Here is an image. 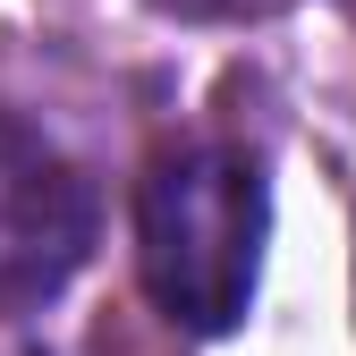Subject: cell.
I'll list each match as a JSON object with an SVG mask.
<instances>
[{"label":"cell","instance_id":"cell-3","mask_svg":"<svg viewBox=\"0 0 356 356\" xmlns=\"http://www.w3.org/2000/svg\"><path fill=\"white\" fill-rule=\"evenodd\" d=\"M170 9H195V17H212V9H238V0H170Z\"/></svg>","mask_w":356,"mask_h":356},{"label":"cell","instance_id":"cell-1","mask_svg":"<svg viewBox=\"0 0 356 356\" xmlns=\"http://www.w3.org/2000/svg\"><path fill=\"white\" fill-rule=\"evenodd\" d=\"M263 229H272L263 170L229 145H178L136 187V272L153 305L195 339L246 323L263 280Z\"/></svg>","mask_w":356,"mask_h":356},{"label":"cell","instance_id":"cell-2","mask_svg":"<svg viewBox=\"0 0 356 356\" xmlns=\"http://www.w3.org/2000/svg\"><path fill=\"white\" fill-rule=\"evenodd\" d=\"M94 254V187L0 111V314H34Z\"/></svg>","mask_w":356,"mask_h":356},{"label":"cell","instance_id":"cell-4","mask_svg":"<svg viewBox=\"0 0 356 356\" xmlns=\"http://www.w3.org/2000/svg\"><path fill=\"white\" fill-rule=\"evenodd\" d=\"M0 356H34V348H26V339H17V331H0Z\"/></svg>","mask_w":356,"mask_h":356}]
</instances>
